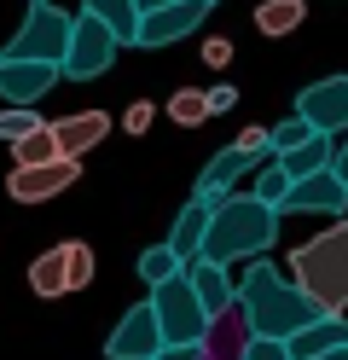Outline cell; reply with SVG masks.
I'll return each instance as SVG.
<instances>
[{
    "label": "cell",
    "mask_w": 348,
    "mask_h": 360,
    "mask_svg": "<svg viewBox=\"0 0 348 360\" xmlns=\"http://www.w3.org/2000/svg\"><path fill=\"white\" fill-rule=\"evenodd\" d=\"M232 290H238V314H244L250 337H278V343H290L296 331H308L314 320H325V308L302 285H290V274H278L267 256L250 262L244 279H232Z\"/></svg>",
    "instance_id": "6da1fadb"
},
{
    "label": "cell",
    "mask_w": 348,
    "mask_h": 360,
    "mask_svg": "<svg viewBox=\"0 0 348 360\" xmlns=\"http://www.w3.org/2000/svg\"><path fill=\"white\" fill-rule=\"evenodd\" d=\"M273 238H278V215L267 204H255L250 192H232L215 204V215H209V238H203V256L209 262H262L273 250Z\"/></svg>",
    "instance_id": "7a4b0ae2"
},
{
    "label": "cell",
    "mask_w": 348,
    "mask_h": 360,
    "mask_svg": "<svg viewBox=\"0 0 348 360\" xmlns=\"http://www.w3.org/2000/svg\"><path fill=\"white\" fill-rule=\"evenodd\" d=\"M290 285H302L325 314H348V221L314 233L290 250Z\"/></svg>",
    "instance_id": "3957f363"
},
{
    "label": "cell",
    "mask_w": 348,
    "mask_h": 360,
    "mask_svg": "<svg viewBox=\"0 0 348 360\" xmlns=\"http://www.w3.org/2000/svg\"><path fill=\"white\" fill-rule=\"evenodd\" d=\"M151 314H157L162 349H198L203 337H209V326H215V320H209V314H203V302H198V290L186 285V274L151 290Z\"/></svg>",
    "instance_id": "277c9868"
},
{
    "label": "cell",
    "mask_w": 348,
    "mask_h": 360,
    "mask_svg": "<svg viewBox=\"0 0 348 360\" xmlns=\"http://www.w3.org/2000/svg\"><path fill=\"white\" fill-rule=\"evenodd\" d=\"M70 18L64 6H53V0H30V12H23V30L6 41L0 53H12V58H35V64H58L64 47H70Z\"/></svg>",
    "instance_id": "5b68a950"
},
{
    "label": "cell",
    "mask_w": 348,
    "mask_h": 360,
    "mask_svg": "<svg viewBox=\"0 0 348 360\" xmlns=\"http://www.w3.org/2000/svg\"><path fill=\"white\" fill-rule=\"evenodd\" d=\"M116 53H122V41H116L99 18L76 12V24H70V47L58 58V76L64 82H93V76H105L110 64H116Z\"/></svg>",
    "instance_id": "8992f818"
},
{
    "label": "cell",
    "mask_w": 348,
    "mask_h": 360,
    "mask_svg": "<svg viewBox=\"0 0 348 360\" xmlns=\"http://www.w3.org/2000/svg\"><path fill=\"white\" fill-rule=\"evenodd\" d=\"M296 117L308 122L325 140H342L348 134V76H319L296 94Z\"/></svg>",
    "instance_id": "52a82bcc"
},
{
    "label": "cell",
    "mask_w": 348,
    "mask_h": 360,
    "mask_svg": "<svg viewBox=\"0 0 348 360\" xmlns=\"http://www.w3.org/2000/svg\"><path fill=\"white\" fill-rule=\"evenodd\" d=\"M209 12H215L209 0H174V6H162V12H146V18H139V35H134V47L162 53V47H174V41L198 35V24H203Z\"/></svg>",
    "instance_id": "ba28073f"
},
{
    "label": "cell",
    "mask_w": 348,
    "mask_h": 360,
    "mask_svg": "<svg viewBox=\"0 0 348 360\" xmlns=\"http://www.w3.org/2000/svg\"><path fill=\"white\" fill-rule=\"evenodd\" d=\"M157 354H162L157 314H151V302H134L122 320H116V331L105 337V360H157Z\"/></svg>",
    "instance_id": "9c48e42d"
},
{
    "label": "cell",
    "mask_w": 348,
    "mask_h": 360,
    "mask_svg": "<svg viewBox=\"0 0 348 360\" xmlns=\"http://www.w3.org/2000/svg\"><path fill=\"white\" fill-rule=\"evenodd\" d=\"M76 180H82V163H76V157H58V163L12 169V174H6V192H12V204H46V198L70 192Z\"/></svg>",
    "instance_id": "30bf717a"
},
{
    "label": "cell",
    "mask_w": 348,
    "mask_h": 360,
    "mask_svg": "<svg viewBox=\"0 0 348 360\" xmlns=\"http://www.w3.org/2000/svg\"><path fill=\"white\" fill-rule=\"evenodd\" d=\"M53 82H58V64H35V58H12V53H0V99H6V105L30 110Z\"/></svg>",
    "instance_id": "8fae6325"
},
{
    "label": "cell",
    "mask_w": 348,
    "mask_h": 360,
    "mask_svg": "<svg viewBox=\"0 0 348 360\" xmlns=\"http://www.w3.org/2000/svg\"><path fill=\"white\" fill-rule=\"evenodd\" d=\"M342 210H348L342 180L331 169H319L308 180H290V198H285V210H278V215H337L342 221Z\"/></svg>",
    "instance_id": "7c38bea8"
},
{
    "label": "cell",
    "mask_w": 348,
    "mask_h": 360,
    "mask_svg": "<svg viewBox=\"0 0 348 360\" xmlns=\"http://www.w3.org/2000/svg\"><path fill=\"white\" fill-rule=\"evenodd\" d=\"M250 169H255V157H244L238 146H221V151L203 163V174H198V192H192V198H203V204L215 210L221 198H232V192H238V180H244Z\"/></svg>",
    "instance_id": "4fadbf2b"
},
{
    "label": "cell",
    "mask_w": 348,
    "mask_h": 360,
    "mask_svg": "<svg viewBox=\"0 0 348 360\" xmlns=\"http://www.w3.org/2000/svg\"><path fill=\"white\" fill-rule=\"evenodd\" d=\"M186 285L198 290V302H203V314H209V320L232 314V302H238V290H232V274H226L221 262H209V256L186 262Z\"/></svg>",
    "instance_id": "5bb4252c"
},
{
    "label": "cell",
    "mask_w": 348,
    "mask_h": 360,
    "mask_svg": "<svg viewBox=\"0 0 348 360\" xmlns=\"http://www.w3.org/2000/svg\"><path fill=\"white\" fill-rule=\"evenodd\" d=\"M105 134H110V117L105 110H76V117H58L53 122V140H58V157H82L93 146H105Z\"/></svg>",
    "instance_id": "9a60e30c"
},
{
    "label": "cell",
    "mask_w": 348,
    "mask_h": 360,
    "mask_svg": "<svg viewBox=\"0 0 348 360\" xmlns=\"http://www.w3.org/2000/svg\"><path fill=\"white\" fill-rule=\"evenodd\" d=\"M209 215H215V210H209L203 198H192V204L174 215V233L162 238V244H169L180 262H198V256H203V238H209Z\"/></svg>",
    "instance_id": "2e32d148"
},
{
    "label": "cell",
    "mask_w": 348,
    "mask_h": 360,
    "mask_svg": "<svg viewBox=\"0 0 348 360\" xmlns=\"http://www.w3.org/2000/svg\"><path fill=\"white\" fill-rule=\"evenodd\" d=\"M331 349H348V320L342 314H325V320H314L308 331L290 337V360H319Z\"/></svg>",
    "instance_id": "e0dca14e"
},
{
    "label": "cell",
    "mask_w": 348,
    "mask_h": 360,
    "mask_svg": "<svg viewBox=\"0 0 348 360\" xmlns=\"http://www.w3.org/2000/svg\"><path fill=\"white\" fill-rule=\"evenodd\" d=\"M82 12L99 18L122 47H134V35H139V6H134V0H82Z\"/></svg>",
    "instance_id": "ac0fdd59"
},
{
    "label": "cell",
    "mask_w": 348,
    "mask_h": 360,
    "mask_svg": "<svg viewBox=\"0 0 348 360\" xmlns=\"http://www.w3.org/2000/svg\"><path fill=\"white\" fill-rule=\"evenodd\" d=\"M30 290H35V297H64V290H70L64 244H53V250H41V256L30 262Z\"/></svg>",
    "instance_id": "d6986e66"
},
{
    "label": "cell",
    "mask_w": 348,
    "mask_h": 360,
    "mask_svg": "<svg viewBox=\"0 0 348 360\" xmlns=\"http://www.w3.org/2000/svg\"><path fill=\"white\" fill-rule=\"evenodd\" d=\"M302 18H308V0H262V6H255V30L278 41V35L302 30Z\"/></svg>",
    "instance_id": "ffe728a7"
},
{
    "label": "cell",
    "mask_w": 348,
    "mask_h": 360,
    "mask_svg": "<svg viewBox=\"0 0 348 360\" xmlns=\"http://www.w3.org/2000/svg\"><path fill=\"white\" fill-rule=\"evenodd\" d=\"M331 146H337V140L314 134L308 146H296L290 157H273V163H285V174H290V180H308V174H319V169H331Z\"/></svg>",
    "instance_id": "44dd1931"
},
{
    "label": "cell",
    "mask_w": 348,
    "mask_h": 360,
    "mask_svg": "<svg viewBox=\"0 0 348 360\" xmlns=\"http://www.w3.org/2000/svg\"><path fill=\"white\" fill-rule=\"evenodd\" d=\"M35 163H58V140H53V122H41L35 134H23L12 146V169H35Z\"/></svg>",
    "instance_id": "7402d4cb"
},
{
    "label": "cell",
    "mask_w": 348,
    "mask_h": 360,
    "mask_svg": "<svg viewBox=\"0 0 348 360\" xmlns=\"http://www.w3.org/2000/svg\"><path fill=\"white\" fill-rule=\"evenodd\" d=\"M250 198H255V204H267L273 215L285 210V198H290V174H285V163H273V157H267L262 174H255V186H250Z\"/></svg>",
    "instance_id": "603a6c76"
},
{
    "label": "cell",
    "mask_w": 348,
    "mask_h": 360,
    "mask_svg": "<svg viewBox=\"0 0 348 360\" xmlns=\"http://www.w3.org/2000/svg\"><path fill=\"white\" fill-rule=\"evenodd\" d=\"M180 274H186V262L169 250V244H151V250L139 256V279H146L151 290H157V285H169V279H180Z\"/></svg>",
    "instance_id": "cb8c5ba5"
},
{
    "label": "cell",
    "mask_w": 348,
    "mask_h": 360,
    "mask_svg": "<svg viewBox=\"0 0 348 360\" xmlns=\"http://www.w3.org/2000/svg\"><path fill=\"white\" fill-rule=\"evenodd\" d=\"M267 140H273V157H290L296 146H308V140H314V128H308V122H302L296 110H290L285 122H273V128H267Z\"/></svg>",
    "instance_id": "d4e9b609"
},
{
    "label": "cell",
    "mask_w": 348,
    "mask_h": 360,
    "mask_svg": "<svg viewBox=\"0 0 348 360\" xmlns=\"http://www.w3.org/2000/svg\"><path fill=\"white\" fill-rule=\"evenodd\" d=\"M169 117H174L180 128H198V122L209 117V105H203V94H198V87H180V94L169 99Z\"/></svg>",
    "instance_id": "484cf974"
},
{
    "label": "cell",
    "mask_w": 348,
    "mask_h": 360,
    "mask_svg": "<svg viewBox=\"0 0 348 360\" xmlns=\"http://www.w3.org/2000/svg\"><path fill=\"white\" fill-rule=\"evenodd\" d=\"M64 267H70V290H87L93 285V250H87L82 238L64 244Z\"/></svg>",
    "instance_id": "4316f807"
},
{
    "label": "cell",
    "mask_w": 348,
    "mask_h": 360,
    "mask_svg": "<svg viewBox=\"0 0 348 360\" xmlns=\"http://www.w3.org/2000/svg\"><path fill=\"white\" fill-rule=\"evenodd\" d=\"M35 128H41V117H35V110H18V105H6V110H0V146H18L23 134H35Z\"/></svg>",
    "instance_id": "83f0119b"
},
{
    "label": "cell",
    "mask_w": 348,
    "mask_h": 360,
    "mask_svg": "<svg viewBox=\"0 0 348 360\" xmlns=\"http://www.w3.org/2000/svg\"><path fill=\"white\" fill-rule=\"evenodd\" d=\"M238 360H290V343H278V337H250Z\"/></svg>",
    "instance_id": "f1b7e54d"
},
{
    "label": "cell",
    "mask_w": 348,
    "mask_h": 360,
    "mask_svg": "<svg viewBox=\"0 0 348 360\" xmlns=\"http://www.w3.org/2000/svg\"><path fill=\"white\" fill-rule=\"evenodd\" d=\"M232 146H238L244 157H255V163H262V157H273V140H267V128H244Z\"/></svg>",
    "instance_id": "f546056e"
},
{
    "label": "cell",
    "mask_w": 348,
    "mask_h": 360,
    "mask_svg": "<svg viewBox=\"0 0 348 360\" xmlns=\"http://www.w3.org/2000/svg\"><path fill=\"white\" fill-rule=\"evenodd\" d=\"M203 64L226 70V64H232V41H226V35H209V41H203Z\"/></svg>",
    "instance_id": "4dcf8cb0"
},
{
    "label": "cell",
    "mask_w": 348,
    "mask_h": 360,
    "mask_svg": "<svg viewBox=\"0 0 348 360\" xmlns=\"http://www.w3.org/2000/svg\"><path fill=\"white\" fill-rule=\"evenodd\" d=\"M203 105H209V117H221V110H232V105H238V94H232V87L221 82V87H209V94H203Z\"/></svg>",
    "instance_id": "1f68e13d"
},
{
    "label": "cell",
    "mask_w": 348,
    "mask_h": 360,
    "mask_svg": "<svg viewBox=\"0 0 348 360\" xmlns=\"http://www.w3.org/2000/svg\"><path fill=\"white\" fill-rule=\"evenodd\" d=\"M151 117H157V110H151L146 99H139V105H128V117H122V128H128V134H146V128H151Z\"/></svg>",
    "instance_id": "d6a6232c"
},
{
    "label": "cell",
    "mask_w": 348,
    "mask_h": 360,
    "mask_svg": "<svg viewBox=\"0 0 348 360\" xmlns=\"http://www.w3.org/2000/svg\"><path fill=\"white\" fill-rule=\"evenodd\" d=\"M331 174L342 180V192H348V134H342V140L331 146Z\"/></svg>",
    "instance_id": "836d02e7"
},
{
    "label": "cell",
    "mask_w": 348,
    "mask_h": 360,
    "mask_svg": "<svg viewBox=\"0 0 348 360\" xmlns=\"http://www.w3.org/2000/svg\"><path fill=\"white\" fill-rule=\"evenodd\" d=\"M157 360H203V343H198V349H162Z\"/></svg>",
    "instance_id": "e575fe53"
},
{
    "label": "cell",
    "mask_w": 348,
    "mask_h": 360,
    "mask_svg": "<svg viewBox=\"0 0 348 360\" xmlns=\"http://www.w3.org/2000/svg\"><path fill=\"white\" fill-rule=\"evenodd\" d=\"M134 6H139V18H146V12H162V6H174V0H134Z\"/></svg>",
    "instance_id": "d590c367"
},
{
    "label": "cell",
    "mask_w": 348,
    "mask_h": 360,
    "mask_svg": "<svg viewBox=\"0 0 348 360\" xmlns=\"http://www.w3.org/2000/svg\"><path fill=\"white\" fill-rule=\"evenodd\" d=\"M319 360H348V349H331V354H319Z\"/></svg>",
    "instance_id": "8d00e7d4"
},
{
    "label": "cell",
    "mask_w": 348,
    "mask_h": 360,
    "mask_svg": "<svg viewBox=\"0 0 348 360\" xmlns=\"http://www.w3.org/2000/svg\"><path fill=\"white\" fill-rule=\"evenodd\" d=\"M209 6H221V0H209Z\"/></svg>",
    "instance_id": "74e56055"
}]
</instances>
